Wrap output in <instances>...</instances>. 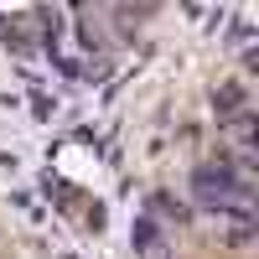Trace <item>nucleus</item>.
Returning <instances> with one entry per match:
<instances>
[{
	"instance_id": "1",
	"label": "nucleus",
	"mask_w": 259,
	"mask_h": 259,
	"mask_svg": "<svg viewBox=\"0 0 259 259\" xmlns=\"http://www.w3.org/2000/svg\"><path fill=\"white\" fill-rule=\"evenodd\" d=\"M192 192H197V197H207V202H218V197H228V192H233V197H244V182L239 177H233V166H197V171H192Z\"/></svg>"
},
{
	"instance_id": "2",
	"label": "nucleus",
	"mask_w": 259,
	"mask_h": 259,
	"mask_svg": "<svg viewBox=\"0 0 259 259\" xmlns=\"http://www.w3.org/2000/svg\"><path fill=\"white\" fill-rule=\"evenodd\" d=\"M135 244H140V249H156V244H161V228L150 223V218H140V223H135Z\"/></svg>"
},
{
	"instance_id": "3",
	"label": "nucleus",
	"mask_w": 259,
	"mask_h": 259,
	"mask_svg": "<svg viewBox=\"0 0 259 259\" xmlns=\"http://www.w3.org/2000/svg\"><path fill=\"white\" fill-rule=\"evenodd\" d=\"M244 104V89L239 83H223V94H218V109H239Z\"/></svg>"
}]
</instances>
